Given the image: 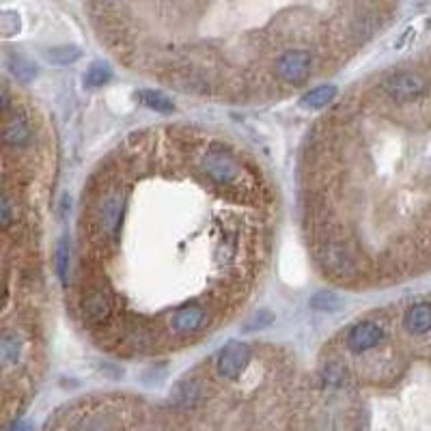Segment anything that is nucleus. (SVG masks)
<instances>
[{
    "label": "nucleus",
    "mask_w": 431,
    "mask_h": 431,
    "mask_svg": "<svg viewBox=\"0 0 431 431\" xmlns=\"http://www.w3.org/2000/svg\"><path fill=\"white\" fill-rule=\"evenodd\" d=\"M123 212H126V190L116 183L99 188L91 214H89V237L97 246L116 244L123 224Z\"/></svg>",
    "instance_id": "obj_1"
},
{
    "label": "nucleus",
    "mask_w": 431,
    "mask_h": 431,
    "mask_svg": "<svg viewBox=\"0 0 431 431\" xmlns=\"http://www.w3.org/2000/svg\"><path fill=\"white\" fill-rule=\"evenodd\" d=\"M315 259L324 274L334 280H356L362 276V255L347 237L337 233L324 231L315 246Z\"/></svg>",
    "instance_id": "obj_2"
},
{
    "label": "nucleus",
    "mask_w": 431,
    "mask_h": 431,
    "mask_svg": "<svg viewBox=\"0 0 431 431\" xmlns=\"http://www.w3.org/2000/svg\"><path fill=\"white\" fill-rule=\"evenodd\" d=\"M197 170L212 183V186L224 188V190H241V177L244 166L239 158L224 149V147H205L197 156Z\"/></svg>",
    "instance_id": "obj_3"
},
{
    "label": "nucleus",
    "mask_w": 431,
    "mask_h": 431,
    "mask_svg": "<svg viewBox=\"0 0 431 431\" xmlns=\"http://www.w3.org/2000/svg\"><path fill=\"white\" fill-rule=\"evenodd\" d=\"M80 315L93 328H106L114 315V295L108 287L91 283L82 287L80 293Z\"/></svg>",
    "instance_id": "obj_4"
},
{
    "label": "nucleus",
    "mask_w": 431,
    "mask_h": 431,
    "mask_svg": "<svg viewBox=\"0 0 431 431\" xmlns=\"http://www.w3.org/2000/svg\"><path fill=\"white\" fill-rule=\"evenodd\" d=\"M274 72L280 82L298 87L309 80V76L313 74V54L300 48L287 50L276 58Z\"/></svg>",
    "instance_id": "obj_5"
},
{
    "label": "nucleus",
    "mask_w": 431,
    "mask_h": 431,
    "mask_svg": "<svg viewBox=\"0 0 431 431\" xmlns=\"http://www.w3.org/2000/svg\"><path fill=\"white\" fill-rule=\"evenodd\" d=\"M209 324V313L207 306L197 304V302H188L181 304L168 315V330L175 337H195L197 332H201L203 328H207Z\"/></svg>",
    "instance_id": "obj_6"
},
{
    "label": "nucleus",
    "mask_w": 431,
    "mask_h": 431,
    "mask_svg": "<svg viewBox=\"0 0 431 431\" xmlns=\"http://www.w3.org/2000/svg\"><path fill=\"white\" fill-rule=\"evenodd\" d=\"M382 91L388 99H393L397 104H405V102L420 97L427 91V80H425V76H420L416 72H399V74L388 76L382 82Z\"/></svg>",
    "instance_id": "obj_7"
},
{
    "label": "nucleus",
    "mask_w": 431,
    "mask_h": 431,
    "mask_svg": "<svg viewBox=\"0 0 431 431\" xmlns=\"http://www.w3.org/2000/svg\"><path fill=\"white\" fill-rule=\"evenodd\" d=\"M251 356H253V351H251V347L246 345V343H241V341L227 343L220 349L218 358H216V371H218V376L224 378V380H237L246 371V366H249Z\"/></svg>",
    "instance_id": "obj_8"
},
{
    "label": "nucleus",
    "mask_w": 431,
    "mask_h": 431,
    "mask_svg": "<svg viewBox=\"0 0 431 431\" xmlns=\"http://www.w3.org/2000/svg\"><path fill=\"white\" fill-rule=\"evenodd\" d=\"M33 143V123L24 110H9L5 112V132L3 145L5 149H24Z\"/></svg>",
    "instance_id": "obj_9"
},
{
    "label": "nucleus",
    "mask_w": 431,
    "mask_h": 431,
    "mask_svg": "<svg viewBox=\"0 0 431 431\" xmlns=\"http://www.w3.org/2000/svg\"><path fill=\"white\" fill-rule=\"evenodd\" d=\"M384 326L378 322H358L345 334V347L351 354H364L369 349H376L384 341Z\"/></svg>",
    "instance_id": "obj_10"
},
{
    "label": "nucleus",
    "mask_w": 431,
    "mask_h": 431,
    "mask_svg": "<svg viewBox=\"0 0 431 431\" xmlns=\"http://www.w3.org/2000/svg\"><path fill=\"white\" fill-rule=\"evenodd\" d=\"M207 397V386L201 378H183L175 384L170 401L179 408H195Z\"/></svg>",
    "instance_id": "obj_11"
},
{
    "label": "nucleus",
    "mask_w": 431,
    "mask_h": 431,
    "mask_svg": "<svg viewBox=\"0 0 431 431\" xmlns=\"http://www.w3.org/2000/svg\"><path fill=\"white\" fill-rule=\"evenodd\" d=\"M403 328L412 337H422L431 332V302H416L403 313Z\"/></svg>",
    "instance_id": "obj_12"
},
{
    "label": "nucleus",
    "mask_w": 431,
    "mask_h": 431,
    "mask_svg": "<svg viewBox=\"0 0 431 431\" xmlns=\"http://www.w3.org/2000/svg\"><path fill=\"white\" fill-rule=\"evenodd\" d=\"M24 354V339L18 332V328H9L5 326L3 337H0V360H3V366L9 369L13 364H18L22 360Z\"/></svg>",
    "instance_id": "obj_13"
},
{
    "label": "nucleus",
    "mask_w": 431,
    "mask_h": 431,
    "mask_svg": "<svg viewBox=\"0 0 431 431\" xmlns=\"http://www.w3.org/2000/svg\"><path fill=\"white\" fill-rule=\"evenodd\" d=\"M123 341L128 343V347L132 351H149L156 341H158V334L153 332L151 326L143 324V322H132L126 326V332H123Z\"/></svg>",
    "instance_id": "obj_14"
},
{
    "label": "nucleus",
    "mask_w": 431,
    "mask_h": 431,
    "mask_svg": "<svg viewBox=\"0 0 431 431\" xmlns=\"http://www.w3.org/2000/svg\"><path fill=\"white\" fill-rule=\"evenodd\" d=\"M334 97H337V87L334 84H322V87L311 89L309 93H304V97L300 99V104L306 110H322L328 104H332Z\"/></svg>",
    "instance_id": "obj_15"
},
{
    "label": "nucleus",
    "mask_w": 431,
    "mask_h": 431,
    "mask_svg": "<svg viewBox=\"0 0 431 431\" xmlns=\"http://www.w3.org/2000/svg\"><path fill=\"white\" fill-rule=\"evenodd\" d=\"M136 97H138V102H141L145 108H149V110H153V112H160V114H170V112L175 110L173 99H170V97H166V95H164V93H160V91H153V89H143V91H138V93H136Z\"/></svg>",
    "instance_id": "obj_16"
},
{
    "label": "nucleus",
    "mask_w": 431,
    "mask_h": 431,
    "mask_svg": "<svg viewBox=\"0 0 431 431\" xmlns=\"http://www.w3.org/2000/svg\"><path fill=\"white\" fill-rule=\"evenodd\" d=\"M82 56V50L78 45H54L43 52V58L52 65H72Z\"/></svg>",
    "instance_id": "obj_17"
},
{
    "label": "nucleus",
    "mask_w": 431,
    "mask_h": 431,
    "mask_svg": "<svg viewBox=\"0 0 431 431\" xmlns=\"http://www.w3.org/2000/svg\"><path fill=\"white\" fill-rule=\"evenodd\" d=\"M114 427L116 420L110 412H93L76 425V431H114Z\"/></svg>",
    "instance_id": "obj_18"
},
{
    "label": "nucleus",
    "mask_w": 431,
    "mask_h": 431,
    "mask_svg": "<svg viewBox=\"0 0 431 431\" xmlns=\"http://www.w3.org/2000/svg\"><path fill=\"white\" fill-rule=\"evenodd\" d=\"M7 65H9V72H11L18 80H22V82H31V80H35V76H37L35 63H31V60L24 58L22 54H9Z\"/></svg>",
    "instance_id": "obj_19"
},
{
    "label": "nucleus",
    "mask_w": 431,
    "mask_h": 431,
    "mask_svg": "<svg viewBox=\"0 0 431 431\" xmlns=\"http://www.w3.org/2000/svg\"><path fill=\"white\" fill-rule=\"evenodd\" d=\"M54 266H56V276L65 287L70 285V241L60 239L56 244V253H54Z\"/></svg>",
    "instance_id": "obj_20"
},
{
    "label": "nucleus",
    "mask_w": 431,
    "mask_h": 431,
    "mask_svg": "<svg viewBox=\"0 0 431 431\" xmlns=\"http://www.w3.org/2000/svg\"><path fill=\"white\" fill-rule=\"evenodd\" d=\"M343 306V298L334 291H320L311 298V309L322 311V313H334Z\"/></svg>",
    "instance_id": "obj_21"
},
{
    "label": "nucleus",
    "mask_w": 431,
    "mask_h": 431,
    "mask_svg": "<svg viewBox=\"0 0 431 431\" xmlns=\"http://www.w3.org/2000/svg\"><path fill=\"white\" fill-rule=\"evenodd\" d=\"M112 78V72L106 63H102V60H95V63L84 72V84L87 87H102L106 84L108 80Z\"/></svg>",
    "instance_id": "obj_22"
},
{
    "label": "nucleus",
    "mask_w": 431,
    "mask_h": 431,
    "mask_svg": "<svg viewBox=\"0 0 431 431\" xmlns=\"http://www.w3.org/2000/svg\"><path fill=\"white\" fill-rule=\"evenodd\" d=\"M0 220H3V231H9V227L18 220V207L9 190L0 197Z\"/></svg>",
    "instance_id": "obj_23"
},
{
    "label": "nucleus",
    "mask_w": 431,
    "mask_h": 431,
    "mask_svg": "<svg viewBox=\"0 0 431 431\" xmlns=\"http://www.w3.org/2000/svg\"><path fill=\"white\" fill-rule=\"evenodd\" d=\"M324 382L330 386H345L347 382V369L341 362H328L324 369Z\"/></svg>",
    "instance_id": "obj_24"
},
{
    "label": "nucleus",
    "mask_w": 431,
    "mask_h": 431,
    "mask_svg": "<svg viewBox=\"0 0 431 431\" xmlns=\"http://www.w3.org/2000/svg\"><path fill=\"white\" fill-rule=\"evenodd\" d=\"M0 33L5 37H13L16 33H20V16L16 11H3V16H0Z\"/></svg>",
    "instance_id": "obj_25"
},
{
    "label": "nucleus",
    "mask_w": 431,
    "mask_h": 431,
    "mask_svg": "<svg viewBox=\"0 0 431 431\" xmlns=\"http://www.w3.org/2000/svg\"><path fill=\"white\" fill-rule=\"evenodd\" d=\"M272 320H274V315H272L270 311H259V313H255V315L249 320V324H244V330H246V332H251V330H261V328L270 326Z\"/></svg>",
    "instance_id": "obj_26"
},
{
    "label": "nucleus",
    "mask_w": 431,
    "mask_h": 431,
    "mask_svg": "<svg viewBox=\"0 0 431 431\" xmlns=\"http://www.w3.org/2000/svg\"><path fill=\"white\" fill-rule=\"evenodd\" d=\"M9 431H33V425L24 422V420H18V422H13V427Z\"/></svg>",
    "instance_id": "obj_27"
},
{
    "label": "nucleus",
    "mask_w": 431,
    "mask_h": 431,
    "mask_svg": "<svg viewBox=\"0 0 431 431\" xmlns=\"http://www.w3.org/2000/svg\"><path fill=\"white\" fill-rule=\"evenodd\" d=\"M429 24H431V20H429Z\"/></svg>",
    "instance_id": "obj_28"
}]
</instances>
